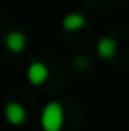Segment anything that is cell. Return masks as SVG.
Wrapping results in <instances>:
<instances>
[{
    "mask_svg": "<svg viewBox=\"0 0 129 131\" xmlns=\"http://www.w3.org/2000/svg\"><path fill=\"white\" fill-rule=\"evenodd\" d=\"M41 124L44 131H60L64 124V108L60 103L51 101L48 103L41 115Z\"/></svg>",
    "mask_w": 129,
    "mask_h": 131,
    "instance_id": "obj_1",
    "label": "cell"
},
{
    "mask_svg": "<svg viewBox=\"0 0 129 131\" xmlns=\"http://www.w3.org/2000/svg\"><path fill=\"white\" fill-rule=\"evenodd\" d=\"M48 67L43 64V62H34V64L28 67V71H27V76H28V80H30V83H34V85H41L46 82V78H48Z\"/></svg>",
    "mask_w": 129,
    "mask_h": 131,
    "instance_id": "obj_2",
    "label": "cell"
},
{
    "mask_svg": "<svg viewBox=\"0 0 129 131\" xmlns=\"http://www.w3.org/2000/svg\"><path fill=\"white\" fill-rule=\"evenodd\" d=\"M27 117V112L20 103H9L5 106V119L11 124H21Z\"/></svg>",
    "mask_w": 129,
    "mask_h": 131,
    "instance_id": "obj_3",
    "label": "cell"
},
{
    "mask_svg": "<svg viewBox=\"0 0 129 131\" xmlns=\"http://www.w3.org/2000/svg\"><path fill=\"white\" fill-rule=\"evenodd\" d=\"M115 51H117V43L113 39H110V37L99 39V43H97V53H99V57L110 60L115 55Z\"/></svg>",
    "mask_w": 129,
    "mask_h": 131,
    "instance_id": "obj_4",
    "label": "cell"
},
{
    "mask_svg": "<svg viewBox=\"0 0 129 131\" xmlns=\"http://www.w3.org/2000/svg\"><path fill=\"white\" fill-rule=\"evenodd\" d=\"M25 36L21 32H11L7 37H5V46L11 50V51H21L25 48Z\"/></svg>",
    "mask_w": 129,
    "mask_h": 131,
    "instance_id": "obj_5",
    "label": "cell"
},
{
    "mask_svg": "<svg viewBox=\"0 0 129 131\" xmlns=\"http://www.w3.org/2000/svg\"><path fill=\"white\" fill-rule=\"evenodd\" d=\"M62 25H64L65 30L74 32V30H78V28H81V27L85 25V18H83L81 14H78V13H71V14H67L64 18Z\"/></svg>",
    "mask_w": 129,
    "mask_h": 131,
    "instance_id": "obj_6",
    "label": "cell"
}]
</instances>
